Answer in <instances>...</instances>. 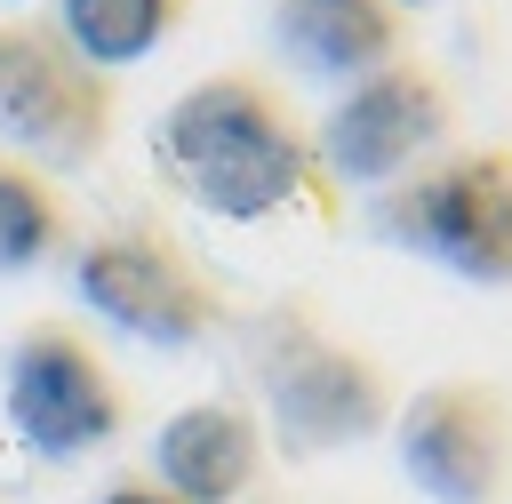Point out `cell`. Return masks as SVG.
<instances>
[{
  "label": "cell",
  "instance_id": "9",
  "mask_svg": "<svg viewBox=\"0 0 512 504\" xmlns=\"http://www.w3.org/2000/svg\"><path fill=\"white\" fill-rule=\"evenodd\" d=\"M264 32H272L280 64L320 88H352V80L384 72L392 56H408V8H392V0H272Z\"/></svg>",
  "mask_w": 512,
  "mask_h": 504
},
{
  "label": "cell",
  "instance_id": "5",
  "mask_svg": "<svg viewBox=\"0 0 512 504\" xmlns=\"http://www.w3.org/2000/svg\"><path fill=\"white\" fill-rule=\"evenodd\" d=\"M72 296H80L104 328H120V336H136V344H152V352H192V344H208V336L224 328L216 280H208L168 232H152V224H112V232L80 240V256H72Z\"/></svg>",
  "mask_w": 512,
  "mask_h": 504
},
{
  "label": "cell",
  "instance_id": "4",
  "mask_svg": "<svg viewBox=\"0 0 512 504\" xmlns=\"http://www.w3.org/2000/svg\"><path fill=\"white\" fill-rule=\"evenodd\" d=\"M456 136V88L424 56H392L384 72L336 88V104L312 128V160L344 192H384Z\"/></svg>",
  "mask_w": 512,
  "mask_h": 504
},
{
  "label": "cell",
  "instance_id": "2",
  "mask_svg": "<svg viewBox=\"0 0 512 504\" xmlns=\"http://www.w3.org/2000/svg\"><path fill=\"white\" fill-rule=\"evenodd\" d=\"M368 232L464 288H512V144H448L368 192Z\"/></svg>",
  "mask_w": 512,
  "mask_h": 504
},
{
  "label": "cell",
  "instance_id": "8",
  "mask_svg": "<svg viewBox=\"0 0 512 504\" xmlns=\"http://www.w3.org/2000/svg\"><path fill=\"white\" fill-rule=\"evenodd\" d=\"M112 136V80L64 48L56 24H0V144L16 160L88 168Z\"/></svg>",
  "mask_w": 512,
  "mask_h": 504
},
{
  "label": "cell",
  "instance_id": "14",
  "mask_svg": "<svg viewBox=\"0 0 512 504\" xmlns=\"http://www.w3.org/2000/svg\"><path fill=\"white\" fill-rule=\"evenodd\" d=\"M392 8H424V0H392Z\"/></svg>",
  "mask_w": 512,
  "mask_h": 504
},
{
  "label": "cell",
  "instance_id": "10",
  "mask_svg": "<svg viewBox=\"0 0 512 504\" xmlns=\"http://www.w3.org/2000/svg\"><path fill=\"white\" fill-rule=\"evenodd\" d=\"M264 464V432L232 400H192L152 432V480L176 504H240Z\"/></svg>",
  "mask_w": 512,
  "mask_h": 504
},
{
  "label": "cell",
  "instance_id": "7",
  "mask_svg": "<svg viewBox=\"0 0 512 504\" xmlns=\"http://www.w3.org/2000/svg\"><path fill=\"white\" fill-rule=\"evenodd\" d=\"M392 448L424 504H504L512 392L488 376H432L392 408Z\"/></svg>",
  "mask_w": 512,
  "mask_h": 504
},
{
  "label": "cell",
  "instance_id": "12",
  "mask_svg": "<svg viewBox=\"0 0 512 504\" xmlns=\"http://www.w3.org/2000/svg\"><path fill=\"white\" fill-rule=\"evenodd\" d=\"M56 248H64V200H56V184L32 160L0 152V280L48 264Z\"/></svg>",
  "mask_w": 512,
  "mask_h": 504
},
{
  "label": "cell",
  "instance_id": "13",
  "mask_svg": "<svg viewBox=\"0 0 512 504\" xmlns=\"http://www.w3.org/2000/svg\"><path fill=\"white\" fill-rule=\"evenodd\" d=\"M96 504H176V496H168L160 480H112V488H104Z\"/></svg>",
  "mask_w": 512,
  "mask_h": 504
},
{
  "label": "cell",
  "instance_id": "3",
  "mask_svg": "<svg viewBox=\"0 0 512 504\" xmlns=\"http://www.w3.org/2000/svg\"><path fill=\"white\" fill-rule=\"evenodd\" d=\"M248 360H256L264 424L280 432L288 456H336V448H360V440L392 432L400 400H392L384 360L344 344L312 312H264L248 328Z\"/></svg>",
  "mask_w": 512,
  "mask_h": 504
},
{
  "label": "cell",
  "instance_id": "11",
  "mask_svg": "<svg viewBox=\"0 0 512 504\" xmlns=\"http://www.w3.org/2000/svg\"><path fill=\"white\" fill-rule=\"evenodd\" d=\"M184 8L192 0H64L56 8V32H64V48L80 64H96L112 80V72L160 56V40L184 24Z\"/></svg>",
  "mask_w": 512,
  "mask_h": 504
},
{
  "label": "cell",
  "instance_id": "6",
  "mask_svg": "<svg viewBox=\"0 0 512 504\" xmlns=\"http://www.w3.org/2000/svg\"><path fill=\"white\" fill-rule=\"evenodd\" d=\"M0 416L32 456L72 464V456H96L128 424V400H120L104 352L80 328L24 320L8 336V352H0Z\"/></svg>",
  "mask_w": 512,
  "mask_h": 504
},
{
  "label": "cell",
  "instance_id": "1",
  "mask_svg": "<svg viewBox=\"0 0 512 504\" xmlns=\"http://www.w3.org/2000/svg\"><path fill=\"white\" fill-rule=\"evenodd\" d=\"M152 160L200 216H224V224H264L296 200H328L312 128L288 112V96L264 72H240V64L192 80L160 112Z\"/></svg>",
  "mask_w": 512,
  "mask_h": 504
}]
</instances>
